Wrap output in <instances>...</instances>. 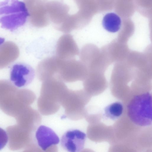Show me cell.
<instances>
[{"label": "cell", "mask_w": 152, "mask_h": 152, "mask_svg": "<svg viewBox=\"0 0 152 152\" xmlns=\"http://www.w3.org/2000/svg\"><path fill=\"white\" fill-rule=\"evenodd\" d=\"M29 16L24 2L4 0L0 2V23L1 28L13 31L23 26Z\"/></svg>", "instance_id": "1"}, {"label": "cell", "mask_w": 152, "mask_h": 152, "mask_svg": "<svg viewBox=\"0 0 152 152\" xmlns=\"http://www.w3.org/2000/svg\"><path fill=\"white\" fill-rule=\"evenodd\" d=\"M127 114L134 124L141 126L152 124V96L149 92L135 96L127 107Z\"/></svg>", "instance_id": "2"}, {"label": "cell", "mask_w": 152, "mask_h": 152, "mask_svg": "<svg viewBox=\"0 0 152 152\" xmlns=\"http://www.w3.org/2000/svg\"><path fill=\"white\" fill-rule=\"evenodd\" d=\"M86 68L81 62L73 58H60L56 77L61 80L72 82L82 80L86 77Z\"/></svg>", "instance_id": "3"}, {"label": "cell", "mask_w": 152, "mask_h": 152, "mask_svg": "<svg viewBox=\"0 0 152 152\" xmlns=\"http://www.w3.org/2000/svg\"><path fill=\"white\" fill-rule=\"evenodd\" d=\"M27 9L31 23L38 28L47 26L49 18L42 0H24Z\"/></svg>", "instance_id": "4"}, {"label": "cell", "mask_w": 152, "mask_h": 152, "mask_svg": "<svg viewBox=\"0 0 152 152\" xmlns=\"http://www.w3.org/2000/svg\"><path fill=\"white\" fill-rule=\"evenodd\" d=\"M86 135L78 129H71L66 131L60 141L62 147L69 152H79L84 148Z\"/></svg>", "instance_id": "5"}, {"label": "cell", "mask_w": 152, "mask_h": 152, "mask_svg": "<svg viewBox=\"0 0 152 152\" xmlns=\"http://www.w3.org/2000/svg\"><path fill=\"white\" fill-rule=\"evenodd\" d=\"M33 69L30 65L23 63L14 64L10 71L11 82L18 87L26 86L32 81L34 77Z\"/></svg>", "instance_id": "6"}, {"label": "cell", "mask_w": 152, "mask_h": 152, "mask_svg": "<svg viewBox=\"0 0 152 152\" xmlns=\"http://www.w3.org/2000/svg\"><path fill=\"white\" fill-rule=\"evenodd\" d=\"M43 3L50 20L56 28L64 21L68 15L69 7L63 0H43Z\"/></svg>", "instance_id": "7"}, {"label": "cell", "mask_w": 152, "mask_h": 152, "mask_svg": "<svg viewBox=\"0 0 152 152\" xmlns=\"http://www.w3.org/2000/svg\"><path fill=\"white\" fill-rule=\"evenodd\" d=\"M57 57L63 60L73 58L79 53L77 45L72 36L66 34L59 39L56 46Z\"/></svg>", "instance_id": "8"}, {"label": "cell", "mask_w": 152, "mask_h": 152, "mask_svg": "<svg viewBox=\"0 0 152 152\" xmlns=\"http://www.w3.org/2000/svg\"><path fill=\"white\" fill-rule=\"evenodd\" d=\"M35 137L38 145L44 151L53 145L58 144L60 142L59 137L54 131L43 125L37 128Z\"/></svg>", "instance_id": "9"}, {"label": "cell", "mask_w": 152, "mask_h": 152, "mask_svg": "<svg viewBox=\"0 0 152 152\" xmlns=\"http://www.w3.org/2000/svg\"><path fill=\"white\" fill-rule=\"evenodd\" d=\"M59 58L56 57L46 58L38 64L37 74L38 78L44 81L56 77L57 74Z\"/></svg>", "instance_id": "10"}, {"label": "cell", "mask_w": 152, "mask_h": 152, "mask_svg": "<svg viewBox=\"0 0 152 152\" xmlns=\"http://www.w3.org/2000/svg\"><path fill=\"white\" fill-rule=\"evenodd\" d=\"M19 50L17 45L11 41H7L0 45V69L7 67L19 57Z\"/></svg>", "instance_id": "11"}, {"label": "cell", "mask_w": 152, "mask_h": 152, "mask_svg": "<svg viewBox=\"0 0 152 152\" xmlns=\"http://www.w3.org/2000/svg\"><path fill=\"white\" fill-rule=\"evenodd\" d=\"M89 18L79 11L72 15H68L62 23L56 28L64 33L81 28L87 23Z\"/></svg>", "instance_id": "12"}, {"label": "cell", "mask_w": 152, "mask_h": 152, "mask_svg": "<svg viewBox=\"0 0 152 152\" xmlns=\"http://www.w3.org/2000/svg\"><path fill=\"white\" fill-rule=\"evenodd\" d=\"M103 28L108 31L115 33L118 31L121 28V21L120 17L113 12L106 14L102 20Z\"/></svg>", "instance_id": "13"}, {"label": "cell", "mask_w": 152, "mask_h": 152, "mask_svg": "<svg viewBox=\"0 0 152 152\" xmlns=\"http://www.w3.org/2000/svg\"><path fill=\"white\" fill-rule=\"evenodd\" d=\"M123 106L120 102L113 103L106 106L104 109V114L107 118L114 120L118 118L123 113Z\"/></svg>", "instance_id": "14"}, {"label": "cell", "mask_w": 152, "mask_h": 152, "mask_svg": "<svg viewBox=\"0 0 152 152\" xmlns=\"http://www.w3.org/2000/svg\"><path fill=\"white\" fill-rule=\"evenodd\" d=\"M8 141V137L7 132L0 128V150L4 147Z\"/></svg>", "instance_id": "15"}, {"label": "cell", "mask_w": 152, "mask_h": 152, "mask_svg": "<svg viewBox=\"0 0 152 152\" xmlns=\"http://www.w3.org/2000/svg\"><path fill=\"white\" fill-rule=\"evenodd\" d=\"M4 39L0 37V45L4 42Z\"/></svg>", "instance_id": "16"}]
</instances>
